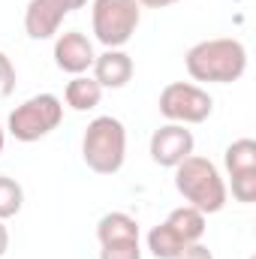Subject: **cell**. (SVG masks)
Instances as JSON below:
<instances>
[{"instance_id": "obj_5", "label": "cell", "mask_w": 256, "mask_h": 259, "mask_svg": "<svg viewBox=\"0 0 256 259\" xmlns=\"http://www.w3.org/2000/svg\"><path fill=\"white\" fill-rule=\"evenodd\" d=\"M139 21H142V6L136 0H94L91 6L94 36L106 49H124L139 30Z\"/></svg>"}, {"instance_id": "obj_14", "label": "cell", "mask_w": 256, "mask_h": 259, "mask_svg": "<svg viewBox=\"0 0 256 259\" xmlns=\"http://www.w3.org/2000/svg\"><path fill=\"white\" fill-rule=\"evenodd\" d=\"M223 163H226L229 178H235V175H253L256 172V142L253 139L232 142L226 148V154H223Z\"/></svg>"}, {"instance_id": "obj_16", "label": "cell", "mask_w": 256, "mask_h": 259, "mask_svg": "<svg viewBox=\"0 0 256 259\" xmlns=\"http://www.w3.org/2000/svg\"><path fill=\"white\" fill-rule=\"evenodd\" d=\"M24 205V190L15 178L9 175H0V220H9L21 211Z\"/></svg>"}, {"instance_id": "obj_2", "label": "cell", "mask_w": 256, "mask_h": 259, "mask_svg": "<svg viewBox=\"0 0 256 259\" xmlns=\"http://www.w3.org/2000/svg\"><path fill=\"white\" fill-rule=\"evenodd\" d=\"M175 187L187 199V205L199 208L205 217L223 211L226 199H229V190H226V181H223L220 169L208 157H196V154H190L187 160H181L175 166Z\"/></svg>"}, {"instance_id": "obj_13", "label": "cell", "mask_w": 256, "mask_h": 259, "mask_svg": "<svg viewBox=\"0 0 256 259\" xmlns=\"http://www.w3.org/2000/svg\"><path fill=\"white\" fill-rule=\"evenodd\" d=\"M166 223L178 232V238H181L184 244H196V241H202V235H205V214H202L199 208H193V205H181V208L169 211Z\"/></svg>"}, {"instance_id": "obj_8", "label": "cell", "mask_w": 256, "mask_h": 259, "mask_svg": "<svg viewBox=\"0 0 256 259\" xmlns=\"http://www.w3.org/2000/svg\"><path fill=\"white\" fill-rule=\"evenodd\" d=\"M97 61L91 39L81 30H66L55 39V64L69 75H84Z\"/></svg>"}, {"instance_id": "obj_15", "label": "cell", "mask_w": 256, "mask_h": 259, "mask_svg": "<svg viewBox=\"0 0 256 259\" xmlns=\"http://www.w3.org/2000/svg\"><path fill=\"white\" fill-rule=\"evenodd\" d=\"M184 247H187V244L178 238V232H175L166 220L148 232V250H151L157 259H175Z\"/></svg>"}, {"instance_id": "obj_21", "label": "cell", "mask_w": 256, "mask_h": 259, "mask_svg": "<svg viewBox=\"0 0 256 259\" xmlns=\"http://www.w3.org/2000/svg\"><path fill=\"white\" fill-rule=\"evenodd\" d=\"M139 6H145V9H166V6H172V3H178V0H136Z\"/></svg>"}, {"instance_id": "obj_7", "label": "cell", "mask_w": 256, "mask_h": 259, "mask_svg": "<svg viewBox=\"0 0 256 259\" xmlns=\"http://www.w3.org/2000/svg\"><path fill=\"white\" fill-rule=\"evenodd\" d=\"M193 148H196V139L184 124H163L151 136V160L166 169H175L181 160H187Z\"/></svg>"}, {"instance_id": "obj_9", "label": "cell", "mask_w": 256, "mask_h": 259, "mask_svg": "<svg viewBox=\"0 0 256 259\" xmlns=\"http://www.w3.org/2000/svg\"><path fill=\"white\" fill-rule=\"evenodd\" d=\"M66 15L69 12L61 0H30L24 9V30L30 39H52Z\"/></svg>"}, {"instance_id": "obj_20", "label": "cell", "mask_w": 256, "mask_h": 259, "mask_svg": "<svg viewBox=\"0 0 256 259\" xmlns=\"http://www.w3.org/2000/svg\"><path fill=\"white\" fill-rule=\"evenodd\" d=\"M175 259H214V253H211L202 241H196V244H187V247H184Z\"/></svg>"}, {"instance_id": "obj_6", "label": "cell", "mask_w": 256, "mask_h": 259, "mask_svg": "<svg viewBox=\"0 0 256 259\" xmlns=\"http://www.w3.org/2000/svg\"><path fill=\"white\" fill-rule=\"evenodd\" d=\"M160 115L169 124H202L214 112V100L193 81H172L160 91Z\"/></svg>"}, {"instance_id": "obj_17", "label": "cell", "mask_w": 256, "mask_h": 259, "mask_svg": "<svg viewBox=\"0 0 256 259\" xmlns=\"http://www.w3.org/2000/svg\"><path fill=\"white\" fill-rule=\"evenodd\" d=\"M100 259H142L139 238H133V241H112V244H100Z\"/></svg>"}, {"instance_id": "obj_24", "label": "cell", "mask_w": 256, "mask_h": 259, "mask_svg": "<svg viewBox=\"0 0 256 259\" xmlns=\"http://www.w3.org/2000/svg\"><path fill=\"white\" fill-rule=\"evenodd\" d=\"M3 148H6V130H3V124H0V154H3Z\"/></svg>"}, {"instance_id": "obj_22", "label": "cell", "mask_w": 256, "mask_h": 259, "mask_svg": "<svg viewBox=\"0 0 256 259\" xmlns=\"http://www.w3.org/2000/svg\"><path fill=\"white\" fill-rule=\"evenodd\" d=\"M9 250V229L3 226V220H0V256Z\"/></svg>"}, {"instance_id": "obj_4", "label": "cell", "mask_w": 256, "mask_h": 259, "mask_svg": "<svg viewBox=\"0 0 256 259\" xmlns=\"http://www.w3.org/2000/svg\"><path fill=\"white\" fill-rule=\"evenodd\" d=\"M61 121H64V103L55 94H36L12 109L6 133L18 142H39L61 127Z\"/></svg>"}, {"instance_id": "obj_12", "label": "cell", "mask_w": 256, "mask_h": 259, "mask_svg": "<svg viewBox=\"0 0 256 259\" xmlns=\"http://www.w3.org/2000/svg\"><path fill=\"white\" fill-rule=\"evenodd\" d=\"M97 238H100V244L133 241V238H139V223H136V217H130L124 211H109L97 223Z\"/></svg>"}, {"instance_id": "obj_1", "label": "cell", "mask_w": 256, "mask_h": 259, "mask_svg": "<svg viewBox=\"0 0 256 259\" xmlns=\"http://www.w3.org/2000/svg\"><path fill=\"white\" fill-rule=\"evenodd\" d=\"M184 66L193 81L232 84L247 69V49L241 39H232V36L202 39L184 55Z\"/></svg>"}, {"instance_id": "obj_3", "label": "cell", "mask_w": 256, "mask_h": 259, "mask_svg": "<svg viewBox=\"0 0 256 259\" xmlns=\"http://www.w3.org/2000/svg\"><path fill=\"white\" fill-rule=\"evenodd\" d=\"M81 160L97 175H115L127 160V130L118 118L100 115L94 118L81 136Z\"/></svg>"}, {"instance_id": "obj_23", "label": "cell", "mask_w": 256, "mask_h": 259, "mask_svg": "<svg viewBox=\"0 0 256 259\" xmlns=\"http://www.w3.org/2000/svg\"><path fill=\"white\" fill-rule=\"evenodd\" d=\"M61 3L66 6V12H75V9H81V6H84L88 0H61Z\"/></svg>"}, {"instance_id": "obj_18", "label": "cell", "mask_w": 256, "mask_h": 259, "mask_svg": "<svg viewBox=\"0 0 256 259\" xmlns=\"http://www.w3.org/2000/svg\"><path fill=\"white\" fill-rule=\"evenodd\" d=\"M232 196L244 205H250L256 199V172L253 175H235L232 178Z\"/></svg>"}, {"instance_id": "obj_19", "label": "cell", "mask_w": 256, "mask_h": 259, "mask_svg": "<svg viewBox=\"0 0 256 259\" xmlns=\"http://www.w3.org/2000/svg\"><path fill=\"white\" fill-rule=\"evenodd\" d=\"M12 91H15V66H12V61L0 52V100L9 97Z\"/></svg>"}, {"instance_id": "obj_10", "label": "cell", "mask_w": 256, "mask_h": 259, "mask_svg": "<svg viewBox=\"0 0 256 259\" xmlns=\"http://www.w3.org/2000/svg\"><path fill=\"white\" fill-rule=\"evenodd\" d=\"M91 69H94V78H97V84L103 91L106 88H112V91L127 88L133 72H136L133 58H130L124 49H106L103 55H97V61H94Z\"/></svg>"}, {"instance_id": "obj_11", "label": "cell", "mask_w": 256, "mask_h": 259, "mask_svg": "<svg viewBox=\"0 0 256 259\" xmlns=\"http://www.w3.org/2000/svg\"><path fill=\"white\" fill-rule=\"evenodd\" d=\"M64 100L72 112H91V109L100 106L103 88L97 84L94 75H72V81H66Z\"/></svg>"}]
</instances>
